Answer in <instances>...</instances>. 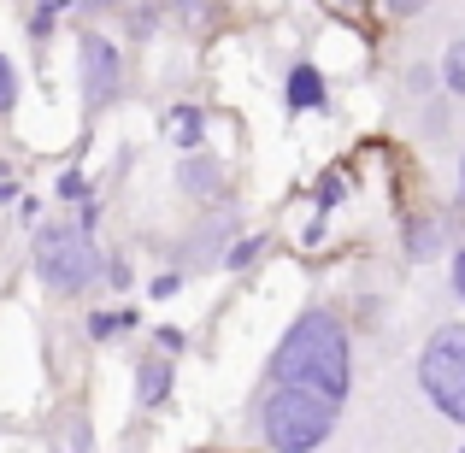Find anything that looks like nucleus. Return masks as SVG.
<instances>
[{
    "instance_id": "obj_1",
    "label": "nucleus",
    "mask_w": 465,
    "mask_h": 453,
    "mask_svg": "<svg viewBox=\"0 0 465 453\" xmlns=\"http://www.w3.org/2000/svg\"><path fill=\"white\" fill-rule=\"evenodd\" d=\"M353 383V353H348V330L336 324L330 312H301L289 324V336L277 341L272 353V389H312L324 400H348Z\"/></svg>"
},
{
    "instance_id": "obj_2",
    "label": "nucleus",
    "mask_w": 465,
    "mask_h": 453,
    "mask_svg": "<svg viewBox=\"0 0 465 453\" xmlns=\"http://www.w3.org/2000/svg\"><path fill=\"white\" fill-rule=\"evenodd\" d=\"M336 419L341 407L312 389H272L260 407V430H265V448L272 453H312L336 436Z\"/></svg>"
},
{
    "instance_id": "obj_3",
    "label": "nucleus",
    "mask_w": 465,
    "mask_h": 453,
    "mask_svg": "<svg viewBox=\"0 0 465 453\" xmlns=\"http://www.w3.org/2000/svg\"><path fill=\"white\" fill-rule=\"evenodd\" d=\"M101 248H94V236H83L77 224H47L35 230V277H42L54 295H77V289H89L94 277H101Z\"/></svg>"
},
{
    "instance_id": "obj_4",
    "label": "nucleus",
    "mask_w": 465,
    "mask_h": 453,
    "mask_svg": "<svg viewBox=\"0 0 465 453\" xmlns=\"http://www.w3.org/2000/svg\"><path fill=\"white\" fill-rule=\"evenodd\" d=\"M419 389L442 419L465 424V324H442L419 353Z\"/></svg>"
},
{
    "instance_id": "obj_5",
    "label": "nucleus",
    "mask_w": 465,
    "mask_h": 453,
    "mask_svg": "<svg viewBox=\"0 0 465 453\" xmlns=\"http://www.w3.org/2000/svg\"><path fill=\"white\" fill-rule=\"evenodd\" d=\"M77 65H83V101L89 106H106L118 94V47L106 42V35H83L77 47Z\"/></svg>"
},
{
    "instance_id": "obj_6",
    "label": "nucleus",
    "mask_w": 465,
    "mask_h": 453,
    "mask_svg": "<svg viewBox=\"0 0 465 453\" xmlns=\"http://www.w3.org/2000/svg\"><path fill=\"white\" fill-rule=\"evenodd\" d=\"M165 395H171V359H165V353H142L136 400H142V407H165Z\"/></svg>"
},
{
    "instance_id": "obj_7",
    "label": "nucleus",
    "mask_w": 465,
    "mask_h": 453,
    "mask_svg": "<svg viewBox=\"0 0 465 453\" xmlns=\"http://www.w3.org/2000/svg\"><path fill=\"white\" fill-rule=\"evenodd\" d=\"M283 101H289V113H312V106H324V77H318L312 65H295L289 83H283Z\"/></svg>"
},
{
    "instance_id": "obj_8",
    "label": "nucleus",
    "mask_w": 465,
    "mask_h": 453,
    "mask_svg": "<svg viewBox=\"0 0 465 453\" xmlns=\"http://www.w3.org/2000/svg\"><path fill=\"white\" fill-rule=\"evenodd\" d=\"M171 136H177V148H201V136H206L201 113H194V106H177V113H171Z\"/></svg>"
},
{
    "instance_id": "obj_9",
    "label": "nucleus",
    "mask_w": 465,
    "mask_h": 453,
    "mask_svg": "<svg viewBox=\"0 0 465 453\" xmlns=\"http://www.w3.org/2000/svg\"><path fill=\"white\" fill-rule=\"evenodd\" d=\"M183 182H189L194 194H218V189H224V177H218L213 159H189V165H183Z\"/></svg>"
},
{
    "instance_id": "obj_10",
    "label": "nucleus",
    "mask_w": 465,
    "mask_h": 453,
    "mask_svg": "<svg viewBox=\"0 0 465 453\" xmlns=\"http://www.w3.org/2000/svg\"><path fill=\"white\" fill-rule=\"evenodd\" d=\"M442 83H448L454 94H465V42L448 47V59H442Z\"/></svg>"
},
{
    "instance_id": "obj_11",
    "label": "nucleus",
    "mask_w": 465,
    "mask_h": 453,
    "mask_svg": "<svg viewBox=\"0 0 465 453\" xmlns=\"http://www.w3.org/2000/svg\"><path fill=\"white\" fill-rule=\"evenodd\" d=\"M260 248H265V241H260V236H248V241H236V248H230V253H224V265H230V271H242V265H253V260H260Z\"/></svg>"
},
{
    "instance_id": "obj_12",
    "label": "nucleus",
    "mask_w": 465,
    "mask_h": 453,
    "mask_svg": "<svg viewBox=\"0 0 465 453\" xmlns=\"http://www.w3.org/2000/svg\"><path fill=\"white\" fill-rule=\"evenodd\" d=\"M12 101H18V71H12V59L0 54V113H12Z\"/></svg>"
},
{
    "instance_id": "obj_13",
    "label": "nucleus",
    "mask_w": 465,
    "mask_h": 453,
    "mask_svg": "<svg viewBox=\"0 0 465 453\" xmlns=\"http://www.w3.org/2000/svg\"><path fill=\"white\" fill-rule=\"evenodd\" d=\"M54 24H59V6H54V0L30 12V35H35V42H42V35H54Z\"/></svg>"
},
{
    "instance_id": "obj_14",
    "label": "nucleus",
    "mask_w": 465,
    "mask_h": 453,
    "mask_svg": "<svg viewBox=\"0 0 465 453\" xmlns=\"http://www.w3.org/2000/svg\"><path fill=\"white\" fill-rule=\"evenodd\" d=\"M430 248H436V224H412L407 230V253L419 260V253H430Z\"/></svg>"
},
{
    "instance_id": "obj_15",
    "label": "nucleus",
    "mask_w": 465,
    "mask_h": 453,
    "mask_svg": "<svg viewBox=\"0 0 465 453\" xmlns=\"http://www.w3.org/2000/svg\"><path fill=\"white\" fill-rule=\"evenodd\" d=\"M312 201H318V212H330V206L341 201V177H318V189H312Z\"/></svg>"
},
{
    "instance_id": "obj_16",
    "label": "nucleus",
    "mask_w": 465,
    "mask_h": 453,
    "mask_svg": "<svg viewBox=\"0 0 465 453\" xmlns=\"http://www.w3.org/2000/svg\"><path fill=\"white\" fill-rule=\"evenodd\" d=\"M59 194H65V201H89V177L65 171V177H59Z\"/></svg>"
},
{
    "instance_id": "obj_17",
    "label": "nucleus",
    "mask_w": 465,
    "mask_h": 453,
    "mask_svg": "<svg viewBox=\"0 0 465 453\" xmlns=\"http://www.w3.org/2000/svg\"><path fill=\"white\" fill-rule=\"evenodd\" d=\"M153 18H159L153 6H136V12H130V30H136V35H148V30H153Z\"/></svg>"
},
{
    "instance_id": "obj_18",
    "label": "nucleus",
    "mask_w": 465,
    "mask_h": 453,
    "mask_svg": "<svg viewBox=\"0 0 465 453\" xmlns=\"http://www.w3.org/2000/svg\"><path fill=\"white\" fill-rule=\"evenodd\" d=\"M106 283H113V289H130V265L124 260H106Z\"/></svg>"
},
{
    "instance_id": "obj_19",
    "label": "nucleus",
    "mask_w": 465,
    "mask_h": 453,
    "mask_svg": "<svg viewBox=\"0 0 465 453\" xmlns=\"http://www.w3.org/2000/svg\"><path fill=\"white\" fill-rule=\"evenodd\" d=\"M177 283H183V277H177V271H165V277H153V295H159V300H165V295H177Z\"/></svg>"
},
{
    "instance_id": "obj_20",
    "label": "nucleus",
    "mask_w": 465,
    "mask_h": 453,
    "mask_svg": "<svg viewBox=\"0 0 465 453\" xmlns=\"http://www.w3.org/2000/svg\"><path fill=\"white\" fill-rule=\"evenodd\" d=\"M412 89L430 94V89H436V71H430V65H419V71H412Z\"/></svg>"
},
{
    "instance_id": "obj_21",
    "label": "nucleus",
    "mask_w": 465,
    "mask_h": 453,
    "mask_svg": "<svg viewBox=\"0 0 465 453\" xmlns=\"http://www.w3.org/2000/svg\"><path fill=\"white\" fill-rule=\"evenodd\" d=\"M159 348L177 353V348H183V330H177V324H165V330H159Z\"/></svg>"
},
{
    "instance_id": "obj_22",
    "label": "nucleus",
    "mask_w": 465,
    "mask_h": 453,
    "mask_svg": "<svg viewBox=\"0 0 465 453\" xmlns=\"http://www.w3.org/2000/svg\"><path fill=\"white\" fill-rule=\"evenodd\" d=\"M454 295H460V300H465V248H460V253H454Z\"/></svg>"
},
{
    "instance_id": "obj_23",
    "label": "nucleus",
    "mask_w": 465,
    "mask_h": 453,
    "mask_svg": "<svg viewBox=\"0 0 465 453\" xmlns=\"http://www.w3.org/2000/svg\"><path fill=\"white\" fill-rule=\"evenodd\" d=\"M65 453H83V430H71V448Z\"/></svg>"
},
{
    "instance_id": "obj_24",
    "label": "nucleus",
    "mask_w": 465,
    "mask_h": 453,
    "mask_svg": "<svg viewBox=\"0 0 465 453\" xmlns=\"http://www.w3.org/2000/svg\"><path fill=\"white\" fill-rule=\"evenodd\" d=\"M460 201H465V159H460Z\"/></svg>"
},
{
    "instance_id": "obj_25",
    "label": "nucleus",
    "mask_w": 465,
    "mask_h": 453,
    "mask_svg": "<svg viewBox=\"0 0 465 453\" xmlns=\"http://www.w3.org/2000/svg\"><path fill=\"white\" fill-rule=\"evenodd\" d=\"M460 453H465V448H460Z\"/></svg>"
}]
</instances>
